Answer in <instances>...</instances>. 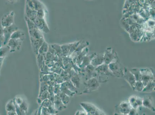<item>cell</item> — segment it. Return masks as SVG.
<instances>
[{
	"label": "cell",
	"mask_w": 155,
	"mask_h": 115,
	"mask_svg": "<svg viewBox=\"0 0 155 115\" xmlns=\"http://www.w3.org/2000/svg\"><path fill=\"white\" fill-rule=\"evenodd\" d=\"M49 95V93L48 91L43 92L40 96H39V98L37 99V101L38 104H41L44 100L48 99Z\"/></svg>",
	"instance_id": "12"
},
{
	"label": "cell",
	"mask_w": 155,
	"mask_h": 115,
	"mask_svg": "<svg viewBox=\"0 0 155 115\" xmlns=\"http://www.w3.org/2000/svg\"><path fill=\"white\" fill-rule=\"evenodd\" d=\"M129 115H138L137 109L134 108H131L130 111L129 112L128 114Z\"/></svg>",
	"instance_id": "28"
},
{
	"label": "cell",
	"mask_w": 155,
	"mask_h": 115,
	"mask_svg": "<svg viewBox=\"0 0 155 115\" xmlns=\"http://www.w3.org/2000/svg\"><path fill=\"white\" fill-rule=\"evenodd\" d=\"M114 115H129L128 114H118V113H115Z\"/></svg>",
	"instance_id": "33"
},
{
	"label": "cell",
	"mask_w": 155,
	"mask_h": 115,
	"mask_svg": "<svg viewBox=\"0 0 155 115\" xmlns=\"http://www.w3.org/2000/svg\"><path fill=\"white\" fill-rule=\"evenodd\" d=\"M100 115H105L104 114H102V113H101V114H100Z\"/></svg>",
	"instance_id": "34"
},
{
	"label": "cell",
	"mask_w": 155,
	"mask_h": 115,
	"mask_svg": "<svg viewBox=\"0 0 155 115\" xmlns=\"http://www.w3.org/2000/svg\"><path fill=\"white\" fill-rule=\"evenodd\" d=\"M14 15V13L12 12L9 14L5 15L2 17L1 25L3 29L10 26L13 24Z\"/></svg>",
	"instance_id": "1"
},
{
	"label": "cell",
	"mask_w": 155,
	"mask_h": 115,
	"mask_svg": "<svg viewBox=\"0 0 155 115\" xmlns=\"http://www.w3.org/2000/svg\"><path fill=\"white\" fill-rule=\"evenodd\" d=\"M80 105L84 109L85 112L86 113L92 112L97 110V108L91 104L87 103H81L80 104Z\"/></svg>",
	"instance_id": "7"
},
{
	"label": "cell",
	"mask_w": 155,
	"mask_h": 115,
	"mask_svg": "<svg viewBox=\"0 0 155 115\" xmlns=\"http://www.w3.org/2000/svg\"><path fill=\"white\" fill-rule=\"evenodd\" d=\"M143 115H146V114L145 113H143Z\"/></svg>",
	"instance_id": "35"
},
{
	"label": "cell",
	"mask_w": 155,
	"mask_h": 115,
	"mask_svg": "<svg viewBox=\"0 0 155 115\" xmlns=\"http://www.w3.org/2000/svg\"><path fill=\"white\" fill-rule=\"evenodd\" d=\"M14 100V99H13ZM15 104V112H16V114L17 115H25L26 114L25 112L22 110L19 107V106L18 105H17L16 103L14 102Z\"/></svg>",
	"instance_id": "16"
},
{
	"label": "cell",
	"mask_w": 155,
	"mask_h": 115,
	"mask_svg": "<svg viewBox=\"0 0 155 115\" xmlns=\"http://www.w3.org/2000/svg\"><path fill=\"white\" fill-rule=\"evenodd\" d=\"M75 115H87L86 112L83 111H78L76 112Z\"/></svg>",
	"instance_id": "29"
},
{
	"label": "cell",
	"mask_w": 155,
	"mask_h": 115,
	"mask_svg": "<svg viewBox=\"0 0 155 115\" xmlns=\"http://www.w3.org/2000/svg\"><path fill=\"white\" fill-rule=\"evenodd\" d=\"M5 109L7 112L15 111V106L13 99L11 100L7 103L5 106Z\"/></svg>",
	"instance_id": "10"
},
{
	"label": "cell",
	"mask_w": 155,
	"mask_h": 115,
	"mask_svg": "<svg viewBox=\"0 0 155 115\" xmlns=\"http://www.w3.org/2000/svg\"><path fill=\"white\" fill-rule=\"evenodd\" d=\"M14 101L15 103L19 106L23 102V100L20 97H16L14 99Z\"/></svg>",
	"instance_id": "26"
},
{
	"label": "cell",
	"mask_w": 155,
	"mask_h": 115,
	"mask_svg": "<svg viewBox=\"0 0 155 115\" xmlns=\"http://www.w3.org/2000/svg\"><path fill=\"white\" fill-rule=\"evenodd\" d=\"M4 31L1 25H0V48L1 47L2 43H4Z\"/></svg>",
	"instance_id": "20"
},
{
	"label": "cell",
	"mask_w": 155,
	"mask_h": 115,
	"mask_svg": "<svg viewBox=\"0 0 155 115\" xmlns=\"http://www.w3.org/2000/svg\"><path fill=\"white\" fill-rule=\"evenodd\" d=\"M0 75H1V74H0Z\"/></svg>",
	"instance_id": "37"
},
{
	"label": "cell",
	"mask_w": 155,
	"mask_h": 115,
	"mask_svg": "<svg viewBox=\"0 0 155 115\" xmlns=\"http://www.w3.org/2000/svg\"><path fill=\"white\" fill-rule=\"evenodd\" d=\"M60 90L62 93L66 94L70 98L72 97L74 94H75L76 93L74 92H72L70 91L68 88L67 87V86L64 84H62L60 87Z\"/></svg>",
	"instance_id": "9"
},
{
	"label": "cell",
	"mask_w": 155,
	"mask_h": 115,
	"mask_svg": "<svg viewBox=\"0 0 155 115\" xmlns=\"http://www.w3.org/2000/svg\"><path fill=\"white\" fill-rule=\"evenodd\" d=\"M87 115H100L101 113H100V111L98 108L92 112L89 113H86Z\"/></svg>",
	"instance_id": "27"
},
{
	"label": "cell",
	"mask_w": 155,
	"mask_h": 115,
	"mask_svg": "<svg viewBox=\"0 0 155 115\" xmlns=\"http://www.w3.org/2000/svg\"><path fill=\"white\" fill-rule=\"evenodd\" d=\"M55 115H58V114H57Z\"/></svg>",
	"instance_id": "36"
},
{
	"label": "cell",
	"mask_w": 155,
	"mask_h": 115,
	"mask_svg": "<svg viewBox=\"0 0 155 115\" xmlns=\"http://www.w3.org/2000/svg\"><path fill=\"white\" fill-rule=\"evenodd\" d=\"M129 103L132 108L137 109L139 107L142 106V99L136 96H132L129 99Z\"/></svg>",
	"instance_id": "3"
},
{
	"label": "cell",
	"mask_w": 155,
	"mask_h": 115,
	"mask_svg": "<svg viewBox=\"0 0 155 115\" xmlns=\"http://www.w3.org/2000/svg\"><path fill=\"white\" fill-rule=\"evenodd\" d=\"M10 39H15L23 41L25 39V34L21 31H15L12 34Z\"/></svg>",
	"instance_id": "8"
},
{
	"label": "cell",
	"mask_w": 155,
	"mask_h": 115,
	"mask_svg": "<svg viewBox=\"0 0 155 115\" xmlns=\"http://www.w3.org/2000/svg\"><path fill=\"white\" fill-rule=\"evenodd\" d=\"M21 40L15 39H10L8 42V46L10 48V52H14L19 50L21 45Z\"/></svg>",
	"instance_id": "4"
},
{
	"label": "cell",
	"mask_w": 155,
	"mask_h": 115,
	"mask_svg": "<svg viewBox=\"0 0 155 115\" xmlns=\"http://www.w3.org/2000/svg\"><path fill=\"white\" fill-rule=\"evenodd\" d=\"M58 95L64 104L66 105L69 103V101H70V97L68 95H67L66 94L63 93H62V92L59 94Z\"/></svg>",
	"instance_id": "13"
},
{
	"label": "cell",
	"mask_w": 155,
	"mask_h": 115,
	"mask_svg": "<svg viewBox=\"0 0 155 115\" xmlns=\"http://www.w3.org/2000/svg\"><path fill=\"white\" fill-rule=\"evenodd\" d=\"M53 103H51V101H50L48 99H46V100H44L42 102V103L41 104V106H42L43 107L48 108L51 106L53 105Z\"/></svg>",
	"instance_id": "18"
},
{
	"label": "cell",
	"mask_w": 155,
	"mask_h": 115,
	"mask_svg": "<svg viewBox=\"0 0 155 115\" xmlns=\"http://www.w3.org/2000/svg\"><path fill=\"white\" fill-rule=\"evenodd\" d=\"M27 22V24H28L29 29V30H32L35 29V27H36V26L35 25V24H34V23L32 21H31L30 19L28 18H27V19L26 18Z\"/></svg>",
	"instance_id": "21"
},
{
	"label": "cell",
	"mask_w": 155,
	"mask_h": 115,
	"mask_svg": "<svg viewBox=\"0 0 155 115\" xmlns=\"http://www.w3.org/2000/svg\"><path fill=\"white\" fill-rule=\"evenodd\" d=\"M48 87L49 86L48 85L46 84L45 82H42V83H41V85L40 91L39 96H40L43 92L48 91Z\"/></svg>",
	"instance_id": "17"
},
{
	"label": "cell",
	"mask_w": 155,
	"mask_h": 115,
	"mask_svg": "<svg viewBox=\"0 0 155 115\" xmlns=\"http://www.w3.org/2000/svg\"><path fill=\"white\" fill-rule=\"evenodd\" d=\"M4 57H0V69L1 68L2 66V64H3V60H4Z\"/></svg>",
	"instance_id": "32"
},
{
	"label": "cell",
	"mask_w": 155,
	"mask_h": 115,
	"mask_svg": "<svg viewBox=\"0 0 155 115\" xmlns=\"http://www.w3.org/2000/svg\"><path fill=\"white\" fill-rule=\"evenodd\" d=\"M20 108L22 109V110H23L26 114L27 113V111H28V106H27V104L25 102V101H23V102L20 104L19 105Z\"/></svg>",
	"instance_id": "19"
},
{
	"label": "cell",
	"mask_w": 155,
	"mask_h": 115,
	"mask_svg": "<svg viewBox=\"0 0 155 115\" xmlns=\"http://www.w3.org/2000/svg\"><path fill=\"white\" fill-rule=\"evenodd\" d=\"M53 92L55 95H59L61 93L60 90V87L58 86H55L53 87Z\"/></svg>",
	"instance_id": "25"
},
{
	"label": "cell",
	"mask_w": 155,
	"mask_h": 115,
	"mask_svg": "<svg viewBox=\"0 0 155 115\" xmlns=\"http://www.w3.org/2000/svg\"><path fill=\"white\" fill-rule=\"evenodd\" d=\"M17 30H18L17 27L14 24L11 25L10 26L5 27V28L3 29L4 38V44H5L7 43H8V41L10 39V36L13 33Z\"/></svg>",
	"instance_id": "2"
},
{
	"label": "cell",
	"mask_w": 155,
	"mask_h": 115,
	"mask_svg": "<svg viewBox=\"0 0 155 115\" xmlns=\"http://www.w3.org/2000/svg\"><path fill=\"white\" fill-rule=\"evenodd\" d=\"M41 115H50L48 108L42 107Z\"/></svg>",
	"instance_id": "24"
},
{
	"label": "cell",
	"mask_w": 155,
	"mask_h": 115,
	"mask_svg": "<svg viewBox=\"0 0 155 115\" xmlns=\"http://www.w3.org/2000/svg\"><path fill=\"white\" fill-rule=\"evenodd\" d=\"M154 90V86L151 85L150 86L145 87L143 90V92H151Z\"/></svg>",
	"instance_id": "23"
},
{
	"label": "cell",
	"mask_w": 155,
	"mask_h": 115,
	"mask_svg": "<svg viewBox=\"0 0 155 115\" xmlns=\"http://www.w3.org/2000/svg\"><path fill=\"white\" fill-rule=\"evenodd\" d=\"M54 107L57 111H61L67 108L66 105L63 104L62 102L61 99L58 95H55L54 103Z\"/></svg>",
	"instance_id": "5"
},
{
	"label": "cell",
	"mask_w": 155,
	"mask_h": 115,
	"mask_svg": "<svg viewBox=\"0 0 155 115\" xmlns=\"http://www.w3.org/2000/svg\"><path fill=\"white\" fill-rule=\"evenodd\" d=\"M142 106L144 107L155 112V108L153 106L151 98L150 97H144L142 99Z\"/></svg>",
	"instance_id": "6"
},
{
	"label": "cell",
	"mask_w": 155,
	"mask_h": 115,
	"mask_svg": "<svg viewBox=\"0 0 155 115\" xmlns=\"http://www.w3.org/2000/svg\"><path fill=\"white\" fill-rule=\"evenodd\" d=\"M10 48L8 46L7 47L0 48V57H4L6 55Z\"/></svg>",
	"instance_id": "15"
},
{
	"label": "cell",
	"mask_w": 155,
	"mask_h": 115,
	"mask_svg": "<svg viewBox=\"0 0 155 115\" xmlns=\"http://www.w3.org/2000/svg\"><path fill=\"white\" fill-rule=\"evenodd\" d=\"M42 106H41L37 110V112L36 115H41V109H42Z\"/></svg>",
	"instance_id": "30"
},
{
	"label": "cell",
	"mask_w": 155,
	"mask_h": 115,
	"mask_svg": "<svg viewBox=\"0 0 155 115\" xmlns=\"http://www.w3.org/2000/svg\"><path fill=\"white\" fill-rule=\"evenodd\" d=\"M7 115H17V114L15 111H12L7 112Z\"/></svg>",
	"instance_id": "31"
},
{
	"label": "cell",
	"mask_w": 155,
	"mask_h": 115,
	"mask_svg": "<svg viewBox=\"0 0 155 115\" xmlns=\"http://www.w3.org/2000/svg\"><path fill=\"white\" fill-rule=\"evenodd\" d=\"M144 88V87L143 86L142 84L141 83H137L136 86L134 87V90H135V91H136L139 92H141V91H142Z\"/></svg>",
	"instance_id": "22"
},
{
	"label": "cell",
	"mask_w": 155,
	"mask_h": 115,
	"mask_svg": "<svg viewBox=\"0 0 155 115\" xmlns=\"http://www.w3.org/2000/svg\"><path fill=\"white\" fill-rule=\"evenodd\" d=\"M34 21L36 26L38 27L40 29H41L43 31L45 27L46 28L47 27V26L43 19L37 18L36 19H35Z\"/></svg>",
	"instance_id": "11"
},
{
	"label": "cell",
	"mask_w": 155,
	"mask_h": 115,
	"mask_svg": "<svg viewBox=\"0 0 155 115\" xmlns=\"http://www.w3.org/2000/svg\"><path fill=\"white\" fill-rule=\"evenodd\" d=\"M30 33L31 34V35L33 38H35L37 39H41V34L39 33L37 30L36 29H35L31 30V32H30Z\"/></svg>",
	"instance_id": "14"
}]
</instances>
